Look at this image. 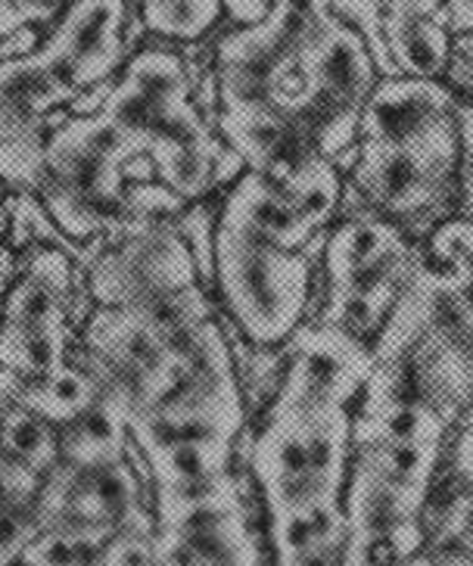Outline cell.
I'll list each match as a JSON object with an SVG mask.
<instances>
[{
	"mask_svg": "<svg viewBox=\"0 0 473 566\" xmlns=\"http://www.w3.org/2000/svg\"><path fill=\"white\" fill-rule=\"evenodd\" d=\"M355 408L290 380L240 439L274 566H346Z\"/></svg>",
	"mask_w": 473,
	"mask_h": 566,
	"instance_id": "6da1fadb",
	"label": "cell"
},
{
	"mask_svg": "<svg viewBox=\"0 0 473 566\" xmlns=\"http://www.w3.org/2000/svg\"><path fill=\"white\" fill-rule=\"evenodd\" d=\"M66 0H0V41L19 29L48 25Z\"/></svg>",
	"mask_w": 473,
	"mask_h": 566,
	"instance_id": "d6986e66",
	"label": "cell"
},
{
	"mask_svg": "<svg viewBox=\"0 0 473 566\" xmlns=\"http://www.w3.org/2000/svg\"><path fill=\"white\" fill-rule=\"evenodd\" d=\"M442 470L473 499V420H458L452 427Z\"/></svg>",
	"mask_w": 473,
	"mask_h": 566,
	"instance_id": "ffe728a7",
	"label": "cell"
},
{
	"mask_svg": "<svg viewBox=\"0 0 473 566\" xmlns=\"http://www.w3.org/2000/svg\"><path fill=\"white\" fill-rule=\"evenodd\" d=\"M377 82L380 69L365 38L339 17H330L305 51L303 91L293 109V118L312 132L324 159L334 163L358 144L361 113Z\"/></svg>",
	"mask_w": 473,
	"mask_h": 566,
	"instance_id": "8fae6325",
	"label": "cell"
},
{
	"mask_svg": "<svg viewBox=\"0 0 473 566\" xmlns=\"http://www.w3.org/2000/svg\"><path fill=\"white\" fill-rule=\"evenodd\" d=\"M449 17H452V32L473 34V0H445Z\"/></svg>",
	"mask_w": 473,
	"mask_h": 566,
	"instance_id": "d4e9b609",
	"label": "cell"
},
{
	"mask_svg": "<svg viewBox=\"0 0 473 566\" xmlns=\"http://www.w3.org/2000/svg\"><path fill=\"white\" fill-rule=\"evenodd\" d=\"M343 200L396 224L414 243H427L458 216V118L452 128L421 140H358Z\"/></svg>",
	"mask_w": 473,
	"mask_h": 566,
	"instance_id": "ba28073f",
	"label": "cell"
},
{
	"mask_svg": "<svg viewBox=\"0 0 473 566\" xmlns=\"http://www.w3.org/2000/svg\"><path fill=\"white\" fill-rule=\"evenodd\" d=\"M458 218L473 221V101H458Z\"/></svg>",
	"mask_w": 473,
	"mask_h": 566,
	"instance_id": "ac0fdd59",
	"label": "cell"
},
{
	"mask_svg": "<svg viewBox=\"0 0 473 566\" xmlns=\"http://www.w3.org/2000/svg\"><path fill=\"white\" fill-rule=\"evenodd\" d=\"M85 274L63 243L29 247L0 305V367L22 386L66 374L87 315H78Z\"/></svg>",
	"mask_w": 473,
	"mask_h": 566,
	"instance_id": "52a82bcc",
	"label": "cell"
},
{
	"mask_svg": "<svg viewBox=\"0 0 473 566\" xmlns=\"http://www.w3.org/2000/svg\"><path fill=\"white\" fill-rule=\"evenodd\" d=\"M137 13L150 41L193 48L209 34H221L228 19L221 0H137Z\"/></svg>",
	"mask_w": 473,
	"mask_h": 566,
	"instance_id": "e0dca14e",
	"label": "cell"
},
{
	"mask_svg": "<svg viewBox=\"0 0 473 566\" xmlns=\"http://www.w3.org/2000/svg\"><path fill=\"white\" fill-rule=\"evenodd\" d=\"M467 355H471V367H473V339L467 343Z\"/></svg>",
	"mask_w": 473,
	"mask_h": 566,
	"instance_id": "4316f807",
	"label": "cell"
},
{
	"mask_svg": "<svg viewBox=\"0 0 473 566\" xmlns=\"http://www.w3.org/2000/svg\"><path fill=\"white\" fill-rule=\"evenodd\" d=\"M156 566H274L253 480L236 473L185 492H153Z\"/></svg>",
	"mask_w": 473,
	"mask_h": 566,
	"instance_id": "9c48e42d",
	"label": "cell"
},
{
	"mask_svg": "<svg viewBox=\"0 0 473 566\" xmlns=\"http://www.w3.org/2000/svg\"><path fill=\"white\" fill-rule=\"evenodd\" d=\"M144 523H153V492L137 451L101 464H69L60 458L44 492L38 542L94 554Z\"/></svg>",
	"mask_w": 473,
	"mask_h": 566,
	"instance_id": "30bf717a",
	"label": "cell"
},
{
	"mask_svg": "<svg viewBox=\"0 0 473 566\" xmlns=\"http://www.w3.org/2000/svg\"><path fill=\"white\" fill-rule=\"evenodd\" d=\"M22 401V380H17L10 370L0 367V420L10 415Z\"/></svg>",
	"mask_w": 473,
	"mask_h": 566,
	"instance_id": "cb8c5ba5",
	"label": "cell"
},
{
	"mask_svg": "<svg viewBox=\"0 0 473 566\" xmlns=\"http://www.w3.org/2000/svg\"><path fill=\"white\" fill-rule=\"evenodd\" d=\"M56 464L60 430L19 401L0 420V566H17L38 542Z\"/></svg>",
	"mask_w": 473,
	"mask_h": 566,
	"instance_id": "7c38bea8",
	"label": "cell"
},
{
	"mask_svg": "<svg viewBox=\"0 0 473 566\" xmlns=\"http://www.w3.org/2000/svg\"><path fill=\"white\" fill-rule=\"evenodd\" d=\"M38 51V32L34 29H19L10 38L0 41V63L3 60H19V56H29Z\"/></svg>",
	"mask_w": 473,
	"mask_h": 566,
	"instance_id": "603a6c76",
	"label": "cell"
},
{
	"mask_svg": "<svg viewBox=\"0 0 473 566\" xmlns=\"http://www.w3.org/2000/svg\"><path fill=\"white\" fill-rule=\"evenodd\" d=\"M458 97L442 82L392 75L380 78L365 103L358 140L406 144L455 125Z\"/></svg>",
	"mask_w": 473,
	"mask_h": 566,
	"instance_id": "5bb4252c",
	"label": "cell"
},
{
	"mask_svg": "<svg viewBox=\"0 0 473 566\" xmlns=\"http://www.w3.org/2000/svg\"><path fill=\"white\" fill-rule=\"evenodd\" d=\"M423 271L440 300L442 324L464 343L473 339V221L452 218L421 250Z\"/></svg>",
	"mask_w": 473,
	"mask_h": 566,
	"instance_id": "2e32d148",
	"label": "cell"
},
{
	"mask_svg": "<svg viewBox=\"0 0 473 566\" xmlns=\"http://www.w3.org/2000/svg\"><path fill=\"white\" fill-rule=\"evenodd\" d=\"M455 51L467 53L473 60V34H458L455 38Z\"/></svg>",
	"mask_w": 473,
	"mask_h": 566,
	"instance_id": "484cf974",
	"label": "cell"
},
{
	"mask_svg": "<svg viewBox=\"0 0 473 566\" xmlns=\"http://www.w3.org/2000/svg\"><path fill=\"white\" fill-rule=\"evenodd\" d=\"M461 420H473V408H471V411H467V415L461 417Z\"/></svg>",
	"mask_w": 473,
	"mask_h": 566,
	"instance_id": "83f0119b",
	"label": "cell"
},
{
	"mask_svg": "<svg viewBox=\"0 0 473 566\" xmlns=\"http://www.w3.org/2000/svg\"><path fill=\"white\" fill-rule=\"evenodd\" d=\"M421 247L396 224L343 200L334 228L324 237L312 321L374 349L418 271Z\"/></svg>",
	"mask_w": 473,
	"mask_h": 566,
	"instance_id": "8992f818",
	"label": "cell"
},
{
	"mask_svg": "<svg viewBox=\"0 0 473 566\" xmlns=\"http://www.w3.org/2000/svg\"><path fill=\"white\" fill-rule=\"evenodd\" d=\"M193 87L181 48L147 38V44L118 72L101 106L135 153L156 166L159 184L187 206L206 202L212 193L221 197L246 171L197 106Z\"/></svg>",
	"mask_w": 473,
	"mask_h": 566,
	"instance_id": "7a4b0ae2",
	"label": "cell"
},
{
	"mask_svg": "<svg viewBox=\"0 0 473 566\" xmlns=\"http://www.w3.org/2000/svg\"><path fill=\"white\" fill-rule=\"evenodd\" d=\"M128 3L125 0H72L38 48L66 78L78 97L116 78L132 60L128 51Z\"/></svg>",
	"mask_w": 473,
	"mask_h": 566,
	"instance_id": "4fadbf2b",
	"label": "cell"
},
{
	"mask_svg": "<svg viewBox=\"0 0 473 566\" xmlns=\"http://www.w3.org/2000/svg\"><path fill=\"white\" fill-rule=\"evenodd\" d=\"M85 293L94 308L128 312L178 343L221 317L178 221L137 228L94 247Z\"/></svg>",
	"mask_w": 473,
	"mask_h": 566,
	"instance_id": "277c9868",
	"label": "cell"
},
{
	"mask_svg": "<svg viewBox=\"0 0 473 566\" xmlns=\"http://www.w3.org/2000/svg\"><path fill=\"white\" fill-rule=\"evenodd\" d=\"M224 3V13H228V22L234 29H246V25H255L262 19L269 17L271 0H221Z\"/></svg>",
	"mask_w": 473,
	"mask_h": 566,
	"instance_id": "7402d4cb",
	"label": "cell"
},
{
	"mask_svg": "<svg viewBox=\"0 0 473 566\" xmlns=\"http://www.w3.org/2000/svg\"><path fill=\"white\" fill-rule=\"evenodd\" d=\"M137 156L103 113L69 116L44 137V163L32 193L53 228L82 247L178 221L190 206L166 184L132 181L128 166Z\"/></svg>",
	"mask_w": 473,
	"mask_h": 566,
	"instance_id": "3957f363",
	"label": "cell"
},
{
	"mask_svg": "<svg viewBox=\"0 0 473 566\" xmlns=\"http://www.w3.org/2000/svg\"><path fill=\"white\" fill-rule=\"evenodd\" d=\"M383 44L396 75L442 82L455 53L445 0H383Z\"/></svg>",
	"mask_w": 473,
	"mask_h": 566,
	"instance_id": "9a60e30c",
	"label": "cell"
},
{
	"mask_svg": "<svg viewBox=\"0 0 473 566\" xmlns=\"http://www.w3.org/2000/svg\"><path fill=\"white\" fill-rule=\"evenodd\" d=\"M442 84L455 94L458 101H473V60L467 53H452V63L442 75Z\"/></svg>",
	"mask_w": 473,
	"mask_h": 566,
	"instance_id": "44dd1931",
	"label": "cell"
},
{
	"mask_svg": "<svg viewBox=\"0 0 473 566\" xmlns=\"http://www.w3.org/2000/svg\"><path fill=\"white\" fill-rule=\"evenodd\" d=\"M324 237L308 252H290L216 209L212 293L243 346L284 349L312 321Z\"/></svg>",
	"mask_w": 473,
	"mask_h": 566,
	"instance_id": "5b68a950",
	"label": "cell"
}]
</instances>
